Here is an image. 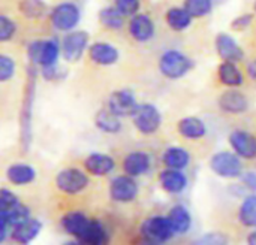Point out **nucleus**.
<instances>
[{
  "label": "nucleus",
  "mask_w": 256,
  "mask_h": 245,
  "mask_svg": "<svg viewBox=\"0 0 256 245\" xmlns=\"http://www.w3.org/2000/svg\"><path fill=\"white\" fill-rule=\"evenodd\" d=\"M36 66H30L27 69V85L24 90V97L21 103L20 112V141L24 150L28 148L32 141V114H33V102L36 93Z\"/></svg>",
  "instance_id": "obj_1"
},
{
  "label": "nucleus",
  "mask_w": 256,
  "mask_h": 245,
  "mask_svg": "<svg viewBox=\"0 0 256 245\" xmlns=\"http://www.w3.org/2000/svg\"><path fill=\"white\" fill-rule=\"evenodd\" d=\"M62 54V45L56 37L45 40H33L27 46V57L33 66L50 67L58 64Z\"/></svg>",
  "instance_id": "obj_2"
},
{
  "label": "nucleus",
  "mask_w": 256,
  "mask_h": 245,
  "mask_svg": "<svg viewBox=\"0 0 256 245\" xmlns=\"http://www.w3.org/2000/svg\"><path fill=\"white\" fill-rule=\"evenodd\" d=\"M194 69V61L178 49H166L159 58V70L168 79H180Z\"/></svg>",
  "instance_id": "obj_3"
},
{
  "label": "nucleus",
  "mask_w": 256,
  "mask_h": 245,
  "mask_svg": "<svg viewBox=\"0 0 256 245\" xmlns=\"http://www.w3.org/2000/svg\"><path fill=\"white\" fill-rule=\"evenodd\" d=\"M81 19V9L74 1H62L50 12V21L58 31H72Z\"/></svg>",
  "instance_id": "obj_4"
},
{
  "label": "nucleus",
  "mask_w": 256,
  "mask_h": 245,
  "mask_svg": "<svg viewBox=\"0 0 256 245\" xmlns=\"http://www.w3.org/2000/svg\"><path fill=\"white\" fill-rule=\"evenodd\" d=\"M135 129L142 135H154L162 126V114L152 103H142L132 115Z\"/></svg>",
  "instance_id": "obj_5"
},
{
  "label": "nucleus",
  "mask_w": 256,
  "mask_h": 245,
  "mask_svg": "<svg viewBox=\"0 0 256 245\" xmlns=\"http://www.w3.org/2000/svg\"><path fill=\"white\" fill-rule=\"evenodd\" d=\"M210 169L222 178H238L243 174V165L236 153L219 151L210 159Z\"/></svg>",
  "instance_id": "obj_6"
},
{
  "label": "nucleus",
  "mask_w": 256,
  "mask_h": 245,
  "mask_svg": "<svg viewBox=\"0 0 256 245\" xmlns=\"http://www.w3.org/2000/svg\"><path fill=\"white\" fill-rule=\"evenodd\" d=\"M90 180L86 172L78 168H66L56 177V186L66 195H78L87 189Z\"/></svg>",
  "instance_id": "obj_7"
},
{
  "label": "nucleus",
  "mask_w": 256,
  "mask_h": 245,
  "mask_svg": "<svg viewBox=\"0 0 256 245\" xmlns=\"http://www.w3.org/2000/svg\"><path fill=\"white\" fill-rule=\"evenodd\" d=\"M88 33L84 30H72L62 40V55L66 61H78L86 49H88Z\"/></svg>",
  "instance_id": "obj_8"
},
{
  "label": "nucleus",
  "mask_w": 256,
  "mask_h": 245,
  "mask_svg": "<svg viewBox=\"0 0 256 245\" xmlns=\"http://www.w3.org/2000/svg\"><path fill=\"white\" fill-rule=\"evenodd\" d=\"M141 234L147 241L153 244H160L172 238L174 229L168 217H150L141 225Z\"/></svg>",
  "instance_id": "obj_9"
},
{
  "label": "nucleus",
  "mask_w": 256,
  "mask_h": 245,
  "mask_svg": "<svg viewBox=\"0 0 256 245\" xmlns=\"http://www.w3.org/2000/svg\"><path fill=\"white\" fill-rule=\"evenodd\" d=\"M138 106L140 105L135 99V94L126 88L114 91L108 99V109L120 118H124V117L132 118Z\"/></svg>",
  "instance_id": "obj_10"
},
{
  "label": "nucleus",
  "mask_w": 256,
  "mask_h": 245,
  "mask_svg": "<svg viewBox=\"0 0 256 245\" xmlns=\"http://www.w3.org/2000/svg\"><path fill=\"white\" fill-rule=\"evenodd\" d=\"M110 196L112 201L120 204L132 202L138 196V184L134 180V177L129 175L116 177L110 184Z\"/></svg>",
  "instance_id": "obj_11"
},
{
  "label": "nucleus",
  "mask_w": 256,
  "mask_h": 245,
  "mask_svg": "<svg viewBox=\"0 0 256 245\" xmlns=\"http://www.w3.org/2000/svg\"><path fill=\"white\" fill-rule=\"evenodd\" d=\"M230 145L234 153L244 160H252L256 157V136L246 130H234L230 133Z\"/></svg>",
  "instance_id": "obj_12"
},
{
  "label": "nucleus",
  "mask_w": 256,
  "mask_h": 245,
  "mask_svg": "<svg viewBox=\"0 0 256 245\" xmlns=\"http://www.w3.org/2000/svg\"><path fill=\"white\" fill-rule=\"evenodd\" d=\"M128 28L132 39L141 43L152 40L156 33V24L153 18L147 13H135L134 16H130Z\"/></svg>",
  "instance_id": "obj_13"
},
{
  "label": "nucleus",
  "mask_w": 256,
  "mask_h": 245,
  "mask_svg": "<svg viewBox=\"0 0 256 245\" xmlns=\"http://www.w3.org/2000/svg\"><path fill=\"white\" fill-rule=\"evenodd\" d=\"M214 46L218 51V55L224 61H231V63H240L244 58V52L242 46L237 43V40L228 34V33H219L214 40Z\"/></svg>",
  "instance_id": "obj_14"
},
{
  "label": "nucleus",
  "mask_w": 256,
  "mask_h": 245,
  "mask_svg": "<svg viewBox=\"0 0 256 245\" xmlns=\"http://www.w3.org/2000/svg\"><path fill=\"white\" fill-rule=\"evenodd\" d=\"M218 105L220 108V111L231 114V115H238V114H244L249 109V100L248 97L238 91L237 88H230L226 91H224L219 96Z\"/></svg>",
  "instance_id": "obj_15"
},
{
  "label": "nucleus",
  "mask_w": 256,
  "mask_h": 245,
  "mask_svg": "<svg viewBox=\"0 0 256 245\" xmlns=\"http://www.w3.org/2000/svg\"><path fill=\"white\" fill-rule=\"evenodd\" d=\"M88 57L98 66H112L118 61V49L108 42H94L88 46Z\"/></svg>",
  "instance_id": "obj_16"
},
{
  "label": "nucleus",
  "mask_w": 256,
  "mask_h": 245,
  "mask_svg": "<svg viewBox=\"0 0 256 245\" xmlns=\"http://www.w3.org/2000/svg\"><path fill=\"white\" fill-rule=\"evenodd\" d=\"M84 168H86V171L88 174H92L94 177H105V175H110L114 171L116 162L108 154H104V153H92L84 160Z\"/></svg>",
  "instance_id": "obj_17"
},
{
  "label": "nucleus",
  "mask_w": 256,
  "mask_h": 245,
  "mask_svg": "<svg viewBox=\"0 0 256 245\" xmlns=\"http://www.w3.org/2000/svg\"><path fill=\"white\" fill-rule=\"evenodd\" d=\"M152 166V159L144 151H132L123 160V171L129 177H141L148 172Z\"/></svg>",
  "instance_id": "obj_18"
},
{
  "label": "nucleus",
  "mask_w": 256,
  "mask_h": 245,
  "mask_svg": "<svg viewBox=\"0 0 256 245\" xmlns=\"http://www.w3.org/2000/svg\"><path fill=\"white\" fill-rule=\"evenodd\" d=\"M159 183L165 192L172 193V195H178L186 189L188 178L182 171L166 168L165 171H162L159 174Z\"/></svg>",
  "instance_id": "obj_19"
},
{
  "label": "nucleus",
  "mask_w": 256,
  "mask_h": 245,
  "mask_svg": "<svg viewBox=\"0 0 256 245\" xmlns=\"http://www.w3.org/2000/svg\"><path fill=\"white\" fill-rule=\"evenodd\" d=\"M218 76L219 81L228 88H238L244 82L243 72L238 69L237 63H231V61H222L219 64Z\"/></svg>",
  "instance_id": "obj_20"
},
{
  "label": "nucleus",
  "mask_w": 256,
  "mask_h": 245,
  "mask_svg": "<svg viewBox=\"0 0 256 245\" xmlns=\"http://www.w3.org/2000/svg\"><path fill=\"white\" fill-rule=\"evenodd\" d=\"M178 133L190 141H196L206 136L207 133V126L206 123L198 118V117H184L178 121L177 124Z\"/></svg>",
  "instance_id": "obj_21"
},
{
  "label": "nucleus",
  "mask_w": 256,
  "mask_h": 245,
  "mask_svg": "<svg viewBox=\"0 0 256 245\" xmlns=\"http://www.w3.org/2000/svg\"><path fill=\"white\" fill-rule=\"evenodd\" d=\"M6 178L15 186H27L36 180V171L27 163H14L6 169Z\"/></svg>",
  "instance_id": "obj_22"
},
{
  "label": "nucleus",
  "mask_w": 256,
  "mask_h": 245,
  "mask_svg": "<svg viewBox=\"0 0 256 245\" xmlns=\"http://www.w3.org/2000/svg\"><path fill=\"white\" fill-rule=\"evenodd\" d=\"M42 231V223L36 219H28L21 225L14 226L12 229V238L20 243V244L26 245L30 244Z\"/></svg>",
  "instance_id": "obj_23"
},
{
  "label": "nucleus",
  "mask_w": 256,
  "mask_h": 245,
  "mask_svg": "<svg viewBox=\"0 0 256 245\" xmlns=\"http://www.w3.org/2000/svg\"><path fill=\"white\" fill-rule=\"evenodd\" d=\"M86 245H108L110 244V237L106 229L99 220H90L84 234L78 238Z\"/></svg>",
  "instance_id": "obj_24"
},
{
  "label": "nucleus",
  "mask_w": 256,
  "mask_h": 245,
  "mask_svg": "<svg viewBox=\"0 0 256 245\" xmlns=\"http://www.w3.org/2000/svg\"><path fill=\"white\" fill-rule=\"evenodd\" d=\"M165 21L168 24V27L174 31H184L190 27L192 21H194V16L184 9V7H180V6H174V7H170L165 13Z\"/></svg>",
  "instance_id": "obj_25"
},
{
  "label": "nucleus",
  "mask_w": 256,
  "mask_h": 245,
  "mask_svg": "<svg viewBox=\"0 0 256 245\" xmlns=\"http://www.w3.org/2000/svg\"><path fill=\"white\" fill-rule=\"evenodd\" d=\"M162 162L166 168L170 169H184L190 163V154L188 150L182 147H170L165 150L162 156Z\"/></svg>",
  "instance_id": "obj_26"
},
{
  "label": "nucleus",
  "mask_w": 256,
  "mask_h": 245,
  "mask_svg": "<svg viewBox=\"0 0 256 245\" xmlns=\"http://www.w3.org/2000/svg\"><path fill=\"white\" fill-rule=\"evenodd\" d=\"M88 222H90V219H87L86 214H82L80 211H70V213H68V214L63 216V219H62V228L69 235L80 238L84 234Z\"/></svg>",
  "instance_id": "obj_27"
},
{
  "label": "nucleus",
  "mask_w": 256,
  "mask_h": 245,
  "mask_svg": "<svg viewBox=\"0 0 256 245\" xmlns=\"http://www.w3.org/2000/svg\"><path fill=\"white\" fill-rule=\"evenodd\" d=\"M94 124L96 127L108 135H116L122 130L123 124H122V118L117 117L116 114H112L108 108L106 109H100L98 111L96 117H94Z\"/></svg>",
  "instance_id": "obj_28"
},
{
  "label": "nucleus",
  "mask_w": 256,
  "mask_h": 245,
  "mask_svg": "<svg viewBox=\"0 0 256 245\" xmlns=\"http://www.w3.org/2000/svg\"><path fill=\"white\" fill-rule=\"evenodd\" d=\"M168 220L174 229V234H186L192 226V217L189 211L182 205H176L170 210Z\"/></svg>",
  "instance_id": "obj_29"
},
{
  "label": "nucleus",
  "mask_w": 256,
  "mask_h": 245,
  "mask_svg": "<svg viewBox=\"0 0 256 245\" xmlns=\"http://www.w3.org/2000/svg\"><path fill=\"white\" fill-rule=\"evenodd\" d=\"M99 22L108 30H122L124 25V15L116 6H106L99 10Z\"/></svg>",
  "instance_id": "obj_30"
},
{
  "label": "nucleus",
  "mask_w": 256,
  "mask_h": 245,
  "mask_svg": "<svg viewBox=\"0 0 256 245\" xmlns=\"http://www.w3.org/2000/svg\"><path fill=\"white\" fill-rule=\"evenodd\" d=\"M238 219L244 228H256V193L244 198L238 211Z\"/></svg>",
  "instance_id": "obj_31"
},
{
  "label": "nucleus",
  "mask_w": 256,
  "mask_h": 245,
  "mask_svg": "<svg viewBox=\"0 0 256 245\" xmlns=\"http://www.w3.org/2000/svg\"><path fill=\"white\" fill-rule=\"evenodd\" d=\"M20 10L27 18L38 19V18H42L46 13L48 7H46L44 0H21L20 1Z\"/></svg>",
  "instance_id": "obj_32"
},
{
  "label": "nucleus",
  "mask_w": 256,
  "mask_h": 245,
  "mask_svg": "<svg viewBox=\"0 0 256 245\" xmlns=\"http://www.w3.org/2000/svg\"><path fill=\"white\" fill-rule=\"evenodd\" d=\"M194 18L207 16L213 9V0H184L183 6Z\"/></svg>",
  "instance_id": "obj_33"
},
{
  "label": "nucleus",
  "mask_w": 256,
  "mask_h": 245,
  "mask_svg": "<svg viewBox=\"0 0 256 245\" xmlns=\"http://www.w3.org/2000/svg\"><path fill=\"white\" fill-rule=\"evenodd\" d=\"M8 214H9V226L21 225L30 219V210L21 202L15 204L10 210H8Z\"/></svg>",
  "instance_id": "obj_34"
},
{
  "label": "nucleus",
  "mask_w": 256,
  "mask_h": 245,
  "mask_svg": "<svg viewBox=\"0 0 256 245\" xmlns=\"http://www.w3.org/2000/svg\"><path fill=\"white\" fill-rule=\"evenodd\" d=\"M16 70L15 60L6 54H0V82H6L14 78Z\"/></svg>",
  "instance_id": "obj_35"
},
{
  "label": "nucleus",
  "mask_w": 256,
  "mask_h": 245,
  "mask_svg": "<svg viewBox=\"0 0 256 245\" xmlns=\"http://www.w3.org/2000/svg\"><path fill=\"white\" fill-rule=\"evenodd\" d=\"M15 33H16V22L6 15H0V43L14 39Z\"/></svg>",
  "instance_id": "obj_36"
},
{
  "label": "nucleus",
  "mask_w": 256,
  "mask_h": 245,
  "mask_svg": "<svg viewBox=\"0 0 256 245\" xmlns=\"http://www.w3.org/2000/svg\"><path fill=\"white\" fill-rule=\"evenodd\" d=\"M124 16H134L135 13H138L140 6H141V0H116L114 4Z\"/></svg>",
  "instance_id": "obj_37"
},
{
  "label": "nucleus",
  "mask_w": 256,
  "mask_h": 245,
  "mask_svg": "<svg viewBox=\"0 0 256 245\" xmlns=\"http://www.w3.org/2000/svg\"><path fill=\"white\" fill-rule=\"evenodd\" d=\"M254 22V13H242L231 21V27L236 31H244Z\"/></svg>",
  "instance_id": "obj_38"
},
{
  "label": "nucleus",
  "mask_w": 256,
  "mask_h": 245,
  "mask_svg": "<svg viewBox=\"0 0 256 245\" xmlns=\"http://www.w3.org/2000/svg\"><path fill=\"white\" fill-rule=\"evenodd\" d=\"M18 198L15 196V193H12L8 189H0V210H10L15 204H18Z\"/></svg>",
  "instance_id": "obj_39"
},
{
  "label": "nucleus",
  "mask_w": 256,
  "mask_h": 245,
  "mask_svg": "<svg viewBox=\"0 0 256 245\" xmlns=\"http://www.w3.org/2000/svg\"><path fill=\"white\" fill-rule=\"evenodd\" d=\"M195 245H228V240L222 234H208L196 241Z\"/></svg>",
  "instance_id": "obj_40"
},
{
  "label": "nucleus",
  "mask_w": 256,
  "mask_h": 245,
  "mask_svg": "<svg viewBox=\"0 0 256 245\" xmlns=\"http://www.w3.org/2000/svg\"><path fill=\"white\" fill-rule=\"evenodd\" d=\"M62 72H64V70H63L62 67H58V64H56V66H50V67H42L44 78H45V79H48V81H57V79H60Z\"/></svg>",
  "instance_id": "obj_41"
},
{
  "label": "nucleus",
  "mask_w": 256,
  "mask_h": 245,
  "mask_svg": "<svg viewBox=\"0 0 256 245\" xmlns=\"http://www.w3.org/2000/svg\"><path fill=\"white\" fill-rule=\"evenodd\" d=\"M242 181L243 184L256 193V174L255 172H246V174H242Z\"/></svg>",
  "instance_id": "obj_42"
},
{
  "label": "nucleus",
  "mask_w": 256,
  "mask_h": 245,
  "mask_svg": "<svg viewBox=\"0 0 256 245\" xmlns=\"http://www.w3.org/2000/svg\"><path fill=\"white\" fill-rule=\"evenodd\" d=\"M9 226V214L4 210H0V228H6Z\"/></svg>",
  "instance_id": "obj_43"
},
{
  "label": "nucleus",
  "mask_w": 256,
  "mask_h": 245,
  "mask_svg": "<svg viewBox=\"0 0 256 245\" xmlns=\"http://www.w3.org/2000/svg\"><path fill=\"white\" fill-rule=\"evenodd\" d=\"M248 73H249V76H250L252 79H255L256 81V60H252V61L249 63V66H248Z\"/></svg>",
  "instance_id": "obj_44"
},
{
  "label": "nucleus",
  "mask_w": 256,
  "mask_h": 245,
  "mask_svg": "<svg viewBox=\"0 0 256 245\" xmlns=\"http://www.w3.org/2000/svg\"><path fill=\"white\" fill-rule=\"evenodd\" d=\"M248 244L249 245H256V232L249 235V240H248Z\"/></svg>",
  "instance_id": "obj_45"
},
{
  "label": "nucleus",
  "mask_w": 256,
  "mask_h": 245,
  "mask_svg": "<svg viewBox=\"0 0 256 245\" xmlns=\"http://www.w3.org/2000/svg\"><path fill=\"white\" fill-rule=\"evenodd\" d=\"M6 240V228H0V244Z\"/></svg>",
  "instance_id": "obj_46"
},
{
  "label": "nucleus",
  "mask_w": 256,
  "mask_h": 245,
  "mask_svg": "<svg viewBox=\"0 0 256 245\" xmlns=\"http://www.w3.org/2000/svg\"><path fill=\"white\" fill-rule=\"evenodd\" d=\"M62 245H86L82 241H66L64 244Z\"/></svg>",
  "instance_id": "obj_47"
},
{
  "label": "nucleus",
  "mask_w": 256,
  "mask_h": 245,
  "mask_svg": "<svg viewBox=\"0 0 256 245\" xmlns=\"http://www.w3.org/2000/svg\"><path fill=\"white\" fill-rule=\"evenodd\" d=\"M148 245H158V244H153V243H152V244H148Z\"/></svg>",
  "instance_id": "obj_48"
},
{
  "label": "nucleus",
  "mask_w": 256,
  "mask_h": 245,
  "mask_svg": "<svg viewBox=\"0 0 256 245\" xmlns=\"http://www.w3.org/2000/svg\"><path fill=\"white\" fill-rule=\"evenodd\" d=\"M255 12H256V1H255Z\"/></svg>",
  "instance_id": "obj_49"
}]
</instances>
